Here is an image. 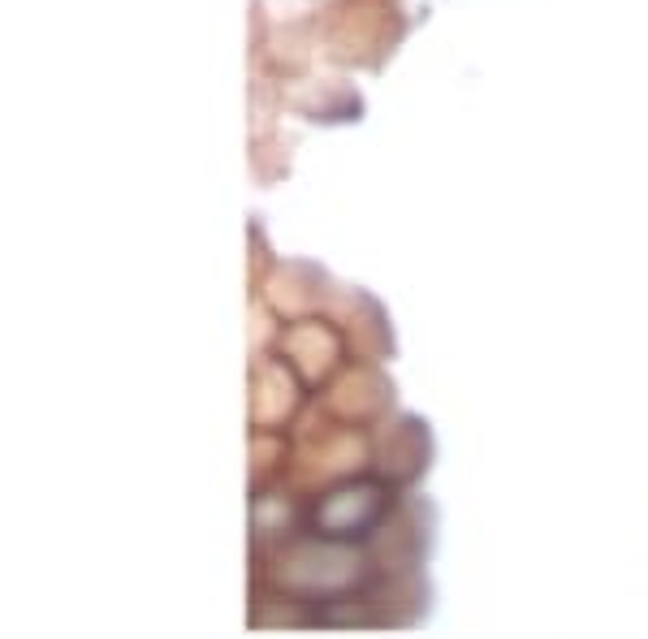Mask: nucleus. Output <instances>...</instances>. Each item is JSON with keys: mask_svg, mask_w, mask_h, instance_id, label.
Masks as SVG:
<instances>
[{"mask_svg": "<svg viewBox=\"0 0 648 639\" xmlns=\"http://www.w3.org/2000/svg\"><path fill=\"white\" fill-rule=\"evenodd\" d=\"M385 488L381 484H351V488H342V493H333L328 501H324V510H316V527H328L324 536H360L355 527H367V523L381 519V510H385Z\"/></svg>", "mask_w": 648, "mask_h": 639, "instance_id": "1", "label": "nucleus"}]
</instances>
